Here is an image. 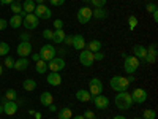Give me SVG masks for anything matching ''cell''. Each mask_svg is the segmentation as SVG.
I'll return each instance as SVG.
<instances>
[{"label": "cell", "mask_w": 158, "mask_h": 119, "mask_svg": "<svg viewBox=\"0 0 158 119\" xmlns=\"http://www.w3.org/2000/svg\"><path fill=\"white\" fill-rule=\"evenodd\" d=\"M49 3H51L52 7H62V5L65 3V0H49Z\"/></svg>", "instance_id": "obj_38"}, {"label": "cell", "mask_w": 158, "mask_h": 119, "mask_svg": "<svg viewBox=\"0 0 158 119\" xmlns=\"http://www.w3.org/2000/svg\"><path fill=\"white\" fill-rule=\"evenodd\" d=\"M56 52H57V49L52 46V45H44V46H41V49H40V57H41V60H46V62H49V60H52L56 57Z\"/></svg>", "instance_id": "obj_4"}, {"label": "cell", "mask_w": 158, "mask_h": 119, "mask_svg": "<svg viewBox=\"0 0 158 119\" xmlns=\"http://www.w3.org/2000/svg\"><path fill=\"white\" fill-rule=\"evenodd\" d=\"M115 102V107L118 110H130L131 108V105H133V99H131V94L127 90L123 92H117V95L114 99Z\"/></svg>", "instance_id": "obj_1"}, {"label": "cell", "mask_w": 158, "mask_h": 119, "mask_svg": "<svg viewBox=\"0 0 158 119\" xmlns=\"http://www.w3.org/2000/svg\"><path fill=\"white\" fill-rule=\"evenodd\" d=\"M54 27L56 29H63V21L62 19H56L54 21Z\"/></svg>", "instance_id": "obj_42"}, {"label": "cell", "mask_w": 158, "mask_h": 119, "mask_svg": "<svg viewBox=\"0 0 158 119\" xmlns=\"http://www.w3.org/2000/svg\"><path fill=\"white\" fill-rule=\"evenodd\" d=\"M3 113V105H0V114Z\"/></svg>", "instance_id": "obj_55"}, {"label": "cell", "mask_w": 158, "mask_h": 119, "mask_svg": "<svg viewBox=\"0 0 158 119\" xmlns=\"http://www.w3.org/2000/svg\"><path fill=\"white\" fill-rule=\"evenodd\" d=\"M82 2H85V3H90V0H82Z\"/></svg>", "instance_id": "obj_56"}, {"label": "cell", "mask_w": 158, "mask_h": 119, "mask_svg": "<svg viewBox=\"0 0 158 119\" xmlns=\"http://www.w3.org/2000/svg\"><path fill=\"white\" fill-rule=\"evenodd\" d=\"M29 62L30 60L27 57H19L18 60H15V67H13V68L18 70V72H22V70H25L29 67Z\"/></svg>", "instance_id": "obj_20"}, {"label": "cell", "mask_w": 158, "mask_h": 119, "mask_svg": "<svg viewBox=\"0 0 158 119\" xmlns=\"http://www.w3.org/2000/svg\"><path fill=\"white\" fill-rule=\"evenodd\" d=\"M16 2H18V3H19V2H22V0H16Z\"/></svg>", "instance_id": "obj_58"}, {"label": "cell", "mask_w": 158, "mask_h": 119, "mask_svg": "<svg viewBox=\"0 0 158 119\" xmlns=\"http://www.w3.org/2000/svg\"><path fill=\"white\" fill-rule=\"evenodd\" d=\"M48 83H49L51 86H60V84H62V76H60V73L51 72V73L48 75Z\"/></svg>", "instance_id": "obj_18"}, {"label": "cell", "mask_w": 158, "mask_h": 119, "mask_svg": "<svg viewBox=\"0 0 158 119\" xmlns=\"http://www.w3.org/2000/svg\"><path fill=\"white\" fill-rule=\"evenodd\" d=\"M3 65L6 68H13V67H15V59H13L11 56H6L5 60H3Z\"/></svg>", "instance_id": "obj_36"}, {"label": "cell", "mask_w": 158, "mask_h": 119, "mask_svg": "<svg viewBox=\"0 0 158 119\" xmlns=\"http://www.w3.org/2000/svg\"><path fill=\"white\" fill-rule=\"evenodd\" d=\"M73 119H85L82 114H76V116H73Z\"/></svg>", "instance_id": "obj_52"}, {"label": "cell", "mask_w": 158, "mask_h": 119, "mask_svg": "<svg viewBox=\"0 0 158 119\" xmlns=\"http://www.w3.org/2000/svg\"><path fill=\"white\" fill-rule=\"evenodd\" d=\"M112 119H127V117H125V116H120V114H118V116H114Z\"/></svg>", "instance_id": "obj_54"}, {"label": "cell", "mask_w": 158, "mask_h": 119, "mask_svg": "<svg viewBox=\"0 0 158 119\" xmlns=\"http://www.w3.org/2000/svg\"><path fill=\"white\" fill-rule=\"evenodd\" d=\"M2 105H3V113H5V114H8V116H13V114H16V113H18L19 105H18L16 102L3 99V100H2Z\"/></svg>", "instance_id": "obj_12"}, {"label": "cell", "mask_w": 158, "mask_h": 119, "mask_svg": "<svg viewBox=\"0 0 158 119\" xmlns=\"http://www.w3.org/2000/svg\"><path fill=\"white\" fill-rule=\"evenodd\" d=\"M57 114H59V119H71L73 117L71 108H62L60 111H57Z\"/></svg>", "instance_id": "obj_29"}, {"label": "cell", "mask_w": 158, "mask_h": 119, "mask_svg": "<svg viewBox=\"0 0 158 119\" xmlns=\"http://www.w3.org/2000/svg\"><path fill=\"white\" fill-rule=\"evenodd\" d=\"M127 79H128V83H133V81H135V76H133V75H130Z\"/></svg>", "instance_id": "obj_50"}, {"label": "cell", "mask_w": 158, "mask_h": 119, "mask_svg": "<svg viewBox=\"0 0 158 119\" xmlns=\"http://www.w3.org/2000/svg\"><path fill=\"white\" fill-rule=\"evenodd\" d=\"M36 86H38L36 81H35V79H30V78L29 79H24V83H22V89L24 90H29V92L30 90H35Z\"/></svg>", "instance_id": "obj_27"}, {"label": "cell", "mask_w": 158, "mask_h": 119, "mask_svg": "<svg viewBox=\"0 0 158 119\" xmlns=\"http://www.w3.org/2000/svg\"><path fill=\"white\" fill-rule=\"evenodd\" d=\"M108 0H90V3L94 5V8H104Z\"/></svg>", "instance_id": "obj_35"}, {"label": "cell", "mask_w": 158, "mask_h": 119, "mask_svg": "<svg viewBox=\"0 0 158 119\" xmlns=\"http://www.w3.org/2000/svg\"><path fill=\"white\" fill-rule=\"evenodd\" d=\"M133 54H135L136 59L144 60V59H146V56H147V48L142 46V45H135L133 46Z\"/></svg>", "instance_id": "obj_16"}, {"label": "cell", "mask_w": 158, "mask_h": 119, "mask_svg": "<svg viewBox=\"0 0 158 119\" xmlns=\"http://www.w3.org/2000/svg\"><path fill=\"white\" fill-rule=\"evenodd\" d=\"M16 52H18V56L19 57H27L30 52H32V45L30 42H21L16 48Z\"/></svg>", "instance_id": "obj_14"}, {"label": "cell", "mask_w": 158, "mask_h": 119, "mask_svg": "<svg viewBox=\"0 0 158 119\" xmlns=\"http://www.w3.org/2000/svg\"><path fill=\"white\" fill-rule=\"evenodd\" d=\"M152 15H153V21L156 22V21H158V10H156V11H153Z\"/></svg>", "instance_id": "obj_49"}, {"label": "cell", "mask_w": 158, "mask_h": 119, "mask_svg": "<svg viewBox=\"0 0 158 119\" xmlns=\"http://www.w3.org/2000/svg\"><path fill=\"white\" fill-rule=\"evenodd\" d=\"M35 7H36V3L33 2V0H24L22 10H24L25 15H30V13H33V11H35Z\"/></svg>", "instance_id": "obj_24"}, {"label": "cell", "mask_w": 158, "mask_h": 119, "mask_svg": "<svg viewBox=\"0 0 158 119\" xmlns=\"http://www.w3.org/2000/svg\"><path fill=\"white\" fill-rule=\"evenodd\" d=\"M0 76H2V65H0Z\"/></svg>", "instance_id": "obj_57"}, {"label": "cell", "mask_w": 158, "mask_h": 119, "mask_svg": "<svg viewBox=\"0 0 158 119\" xmlns=\"http://www.w3.org/2000/svg\"><path fill=\"white\" fill-rule=\"evenodd\" d=\"M43 37H44L46 40H52V30H49V29L43 30Z\"/></svg>", "instance_id": "obj_40"}, {"label": "cell", "mask_w": 158, "mask_h": 119, "mask_svg": "<svg viewBox=\"0 0 158 119\" xmlns=\"http://www.w3.org/2000/svg\"><path fill=\"white\" fill-rule=\"evenodd\" d=\"M76 99L79 100V102H90L92 100V95H90V92L89 90H85V89H79L77 92H76Z\"/></svg>", "instance_id": "obj_21"}, {"label": "cell", "mask_w": 158, "mask_h": 119, "mask_svg": "<svg viewBox=\"0 0 158 119\" xmlns=\"http://www.w3.org/2000/svg\"><path fill=\"white\" fill-rule=\"evenodd\" d=\"M33 15L38 18V19H51V16H52V11L44 5V3H41V5H36L35 7V11H33Z\"/></svg>", "instance_id": "obj_10"}, {"label": "cell", "mask_w": 158, "mask_h": 119, "mask_svg": "<svg viewBox=\"0 0 158 119\" xmlns=\"http://www.w3.org/2000/svg\"><path fill=\"white\" fill-rule=\"evenodd\" d=\"M22 19H24V18H22L21 15H15V16L8 21V25H10V27H13V29H19L21 25H22Z\"/></svg>", "instance_id": "obj_23"}, {"label": "cell", "mask_w": 158, "mask_h": 119, "mask_svg": "<svg viewBox=\"0 0 158 119\" xmlns=\"http://www.w3.org/2000/svg\"><path fill=\"white\" fill-rule=\"evenodd\" d=\"M92 18H97V19H106L108 18V11L103 10V8H94L92 10Z\"/></svg>", "instance_id": "obj_25"}, {"label": "cell", "mask_w": 158, "mask_h": 119, "mask_svg": "<svg viewBox=\"0 0 158 119\" xmlns=\"http://www.w3.org/2000/svg\"><path fill=\"white\" fill-rule=\"evenodd\" d=\"M8 27V21L6 19H2V18H0V30H5Z\"/></svg>", "instance_id": "obj_41"}, {"label": "cell", "mask_w": 158, "mask_h": 119, "mask_svg": "<svg viewBox=\"0 0 158 119\" xmlns=\"http://www.w3.org/2000/svg\"><path fill=\"white\" fill-rule=\"evenodd\" d=\"M48 108H49V111H57V107H56L54 103H51V105H49Z\"/></svg>", "instance_id": "obj_48"}, {"label": "cell", "mask_w": 158, "mask_h": 119, "mask_svg": "<svg viewBox=\"0 0 158 119\" xmlns=\"http://www.w3.org/2000/svg\"><path fill=\"white\" fill-rule=\"evenodd\" d=\"M5 99H6V100H13V102H15V100L18 99V92H16L15 89H8V90L5 92Z\"/></svg>", "instance_id": "obj_31"}, {"label": "cell", "mask_w": 158, "mask_h": 119, "mask_svg": "<svg viewBox=\"0 0 158 119\" xmlns=\"http://www.w3.org/2000/svg\"><path fill=\"white\" fill-rule=\"evenodd\" d=\"M10 8H11V11L15 13V15H21V13H22V5L18 3V2H16V3H11Z\"/></svg>", "instance_id": "obj_33"}, {"label": "cell", "mask_w": 158, "mask_h": 119, "mask_svg": "<svg viewBox=\"0 0 158 119\" xmlns=\"http://www.w3.org/2000/svg\"><path fill=\"white\" fill-rule=\"evenodd\" d=\"M142 119H156V113L155 110H144L142 111Z\"/></svg>", "instance_id": "obj_30"}, {"label": "cell", "mask_w": 158, "mask_h": 119, "mask_svg": "<svg viewBox=\"0 0 158 119\" xmlns=\"http://www.w3.org/2000/svg\"><path fill=\"white\" fill-rule=\"evenodd\" d=\"M35 70H36V73H46L48 72V62L46 60H38V62H35Z\"/></svg>", "instance_id": "obj_28"}, {"label": "cell", "mask_w": 158, "mask_h": 119, "mask_svg": "<svg viewBox=\"0 0 158 119\" xmlns=\"http://www.w3.org/2000/svg\"><path fill=\"white\" fill-rule=\"evenodd\" d=\"M89 92H90L92 97H95V95L101 94V92H103V83H101V79L92 78L90 81H89Z\"/></svg>", "instance_id": "obj_7"}, {"label": "cell", "mask_w": 158, "mask_h": 119, "mask_svg": "<svg viewBox=\"0 0 158 119\" xmlns=\"http://www.w3.org/2000/svg\"><path fill=\"white\" fill-rule=\"evenodd\" d=\"M33 2H35L36 5H41V3H44V0H33Z\"/></svg>", "instance_id": "obj_53"}, {"label": "cell", "mask_w": 158, "mask_h": 119, "mask_svg": "<svg viewBox=\"0 0 158 119\" xmlns=\"http://www.w3.org/2000/svg\"><path fill=\"white\" fill-rule=\"evenodd\" d=\"M92 100H94V105H95L97 110H108V107H109V99L103 94L92 97Z\"/></svg>", "instance_id": "obj_11"}, {"label": "cell", "mask_w": 158, "mask_h": 119, "mask_svg": "<svg viewBox=\"0 0 158 119\" xmlns=\"http://www.w3.org/2000/svg\"><path fill=\"white\" fill-rule=\"evenodd\" d=\"M82 116H84L85 119H94V117H95L94 111H89V110H87V111H85V114H82Z\"/></svg>", "instance_id": "obj_44"}, {"label": "cell", "mask_w": 158, "mask_h": 119, "mask_svg": "<svg viewBox=\"0 0 158 119\" xmlns=\"http://www.w3.org/2000/svg\"><path fill=\"white\" fill-rule=\"evenodd\" d=\"M77 21L81 22V24H87V22H90V19H92V8L90 7H81L77 10Z\"/></svg>", "instance_id": "obj_6"}, {"label": "cell", "mask_w": 158, "mask_h": 119, "mask_svg": "<svg viewBox=\"0 0 158 119\" xmlns=\"http://www.w3.org/2000/svg\"><path fill=\"white\" fill-rule=\"evenodd\" d=\"M135 119H142V117H135Z\"/></svg>", "instance_id": "obj_59"}, {"label": "cell", "mask_w": 158, "mask_h": 119, "mask_svg": "<svg viewBox=\"0 0 158 119\" xmlns=\"http://www.w3.org/2000/svg\"><path fill=\"white\" fill-rule=\"evenodd\" d=\"M10 52V45L5 42H0V56H8Z\"/></svg>", "instance_id": "obj_32"}, {"label": "cell", "mask_w": 158, "mask_h": 119, "mask_svg": "<svg viewBox=\"0 0 158 119\" xmlns=\"http://www.w3.org/2000/svg\"><path fill=\"white\" fill-rule=\"evenodd\" d=\"M65 37H67V33L63 32V29H56L54 32H52V42H54L56 45H60V43H63Z\"/></svg>", "instance_id": "obj_19"}, {"label": "cell", "mask_w": 158, "mask_h": 119, "mask_svg": "<svg viewBox=\"0 0 158 119\" xmlns=\"http://www.w3.org/2000/svg\"><path fill=\"white\" fill-rule=\"evenodd\" d=\"M79 62H81V65H84V67H92V65H94V62H95L94 52L89 51L87 48L82 49L81 52H79Z\"/></svg>", "instance_id": "obj_5"}, {"label": "cell", "mask_w": 158, "mask_h": 119, "mask_svg": "<svg viewBox=\"0 0 158 119\" xmlns=\"http://www.w3.org/2000/svg\"><path fill=\"white\" fill-rule=\"evenodd\" d=\"M43 116H41V113H38V111H35V119H41Z\"/></svg>", "instance_id": "obj_51"}, {"label": "cell", "mask_w": 158, "mask_h": 119, "mask_svg": "<svg viewBox=\"0 0 158 119\" xmlns=\"http://www.w3.org/2000/svg\"><path fill=\"white\" fill-rule=\"evenodd\" d=\"M38 24H40V19L33 15V13H30V15H25L24 19H22V25L27 30H33L38 27Z\"/></svg>", "instance_id": "obj_8"}, {"label": "cell", "mask_w": 158, "mask_h": 119, "mask_svg": "<svg viewBox=\"0 0 158 119\" xmlns=\"http://www.w3.org/2000/svg\"><path fill=\"white\" fill-rule=\"evenodd\" d=\"M30 33L29 32H22L21 35H19V38H21V42H29V40H30Z\"/></svg>", "instance_id": "obj_37"}, {"label": "cell", "mask_w": 158, "mask_h": 119, "mask_svg": "<svg viewBox=\"0 0 158 119\" xmlns=\"http://www.w3.org/2000/svg\"><path fill=\"white\" fill-rule=\"evenodd\" d=\"M71 42H73V38H71V35H67V37H65V40H63V43H67L68 46H71Z\"/></svg>", "instance_id": "obj_45"}, {"label": "cell", "mask_w": 158, "mask_h": 119, "mask_svg": "<svg viewBox=\"0 0 158 119\" xmlns=\"http://www.w3.org/2000/svg\"><path fill=\"white\" fill-rule=\"evenodd\" d=\"M147 11L149 13H153V11H156V3H147Z\"/></svg>", "instance_id": "obj_43"}, {"label": "cell", "mask_w": 158, "mask_h": 119, "mask_svg": "<svg viewBox=\"0 0 158 119\" xmlns=\"http://www.w3.org/2000/svg\"><path fill=\"white\" fill-rule=\"evenodd\" d=\"M94 59H95V60H103V59H104V54H103L101 51H98V52H94Z\"/></svg>", "instance_id": "obj_39"}, {"label": "cell", "mask_w": 158, "mask_h": 119, "mask_svg": "<svg viewBox=\"0 0 158 119\" xmlns=\"http://www.w3.org/2000/svg\"><path fill=\"white\" fill-rule=\"evenodd\" d=\"M65 65H67V64H65V60L62 59V57H54V59H52V60H49L48 62V68L51 70V72H62L63 68H65Z\"/></svg>", "instance_id": "obj_13"}, {"label": "cell", "mask_w": 158, "mask_h": 119, "mask_svg": "<svg viewBox=\"0 0 158 119\" xmlns=\"http://www.w3.org/2000/svg\"><path fill=\"white\" fill-rule=\"evenodd\" d=\"M85 48L89 51H92V52H98V51H101V42L100 40H90Z\"/></svg>", "instance_id": "obj_26"}, {"label": "cell", "mask_w": 158, "mask_h": 119, "mask_svg": "<svg viewBox=\"0 0 158 119\" xmlns=\"http://www.w3.org/2000/svg\"><path fill=\"white\" fill-rule=\"evenodd\" d=\"M109 83H111V89L115 90V92H123V90H127L128 86H130L128 79H127L125 76H120V75L112 76Z\"/></svg>", "instance_id": "obj_2"}, {"label": "cell", "mask_w": 158, "mask_h": 119, "mask_svg": "<svg viewBox=\"0 0 158 119\" xmlns=\"http://www.w3.org/2000/svg\"><path fill=\"white\" fill-rule=\"evenodd\" d=\"M32 60H35V62H38V60H41V57H40V54H38V52H35V54L32 56Z\"/></svg>", "instance_id": "obj_46"}, {"label": "cell", "mask_w": 158, "mask_h": 119, "mask_svg": "<svg viewBox=\"0 0 158 119\" xmlns=\"http://www.w3.org/2000/svg\"><path fill=\"white\" fill-rule=\"evenodd\" d=\"M71 38H73L71 46H73L74 49H77V51H82V49H85V38H84V35H81V33H76V35H71Z\"/></svg>", "instance_id": "obj_15"}, {"label": "cell", "mask_w": 158, "mask_h": 119, "mask_svg": "<svg viewBox=\"0 0 158 119\" xmlns=\"http://www.w3.org/2000/svg\"><path fill=\"white\" fill-rule=\"evenodd\" d=\"M0 3H2V5H11L13 0H0Z\"/></svg>", "instance_id": "obj_47"}, {"label": "cell", "mask_w": 158, "mask_h": 119, "mask_svg": "<svg viewBox=\"0 0 158 119\" xmlns=\"http://www.w3.org/2000/svg\"><path fill=\"white\" fill-rule=\"evenodd\" d=\"M122 57L125 59L123 60V68H125V72L127 73H130V75H133L136 70H138V67H139V59H136L135 56H127L125 52L122 54Z\"/></svg>", "instance_id": "obj_3"}, {"label": "cell", "mask_w": 158, "mask_h": 119, "mask_svg": "<svg viewBox=\"0 0 158 119\" xmlns=\"http://www.w3.org/2000/svg\"><path fill=\"white\" fill-rule=\"evenodd\" d=\"M146 60L147 64H155L156 62V45H152L147 48V56H146Z\"/></svg>", "instance_id": "obj_17"}, {"label": "cell", "mask_w": 158, "mask_h": 119, "mask_svg": "<svg viewBox=\"0 0 158 119\" xmlns=\"http://www.w3.org/2000/svg\"><path fill=\"white\" fill-rule=\"evenodd\" d=\"M136 25H138V18L136 16H130L128 18V27H130V30H135Z\"/></svg>", "instance_id": "obj_34"}, {"label": "cell", "mask_w": 158, "mask_h": 119, "mask_svg": "<svg viewBox=\"0 0 158 119\" xmlns=\"http://www.w3.org/2000/svg\"><path fill=\"white\" fill-rule=\"evenodd\" d=\"M52 102H54V99H52V94H51V92H48V90L43 92V94L40 95V103H41L43 107H49Z\"/></svg>", "instance_id": "obj_22"}, {"label": "cell", "mask_w": 158, "mask_h": 119, "mask_svg": "<svg viewBox=\"0 0 158 119\" xmlns=\"http://www.w3.org/2000/svg\"><path fill=\"white\" fill-rule=\"evenodd\" d=\"M131 99H133V103H144L147 99H149V92L146 90V89H141V87H138V89H135L133 92H131Z\"/></svg>", "instance_id": "obj_9"}]
</instances>
